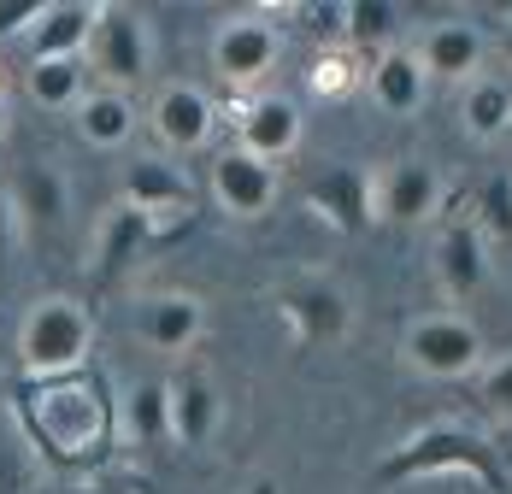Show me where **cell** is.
<instances>
[{
  "mask_svg": "<svg viewBox=\"0 0 512 494\" xmlns=\"http://www.w3.org/2000/svg\"><path fill=\"white\" fill-rule=\"evenodd\" d=\"M483 406L512 424V353L495 359V365H483Z\"/></svg>",
  "mask_w": 512,
  "mask_h": 494,
  "instance_id": "83f0119b",
  "label": "cell"
},
{
  "mask_svg": "<svg viewBox=\"0 0 512 494\" xmlns=\"http://www.w3.org/2000/svg\"><path fill=\"white\" fill-rule=\"evenodd\" d=\"M442 200V177L424 165V159H407V165H389L377 177V218L389 224H424Z\"/></svg>",
  "mask_w": 512,
  "mask_h": 494,
  "instance_id": "4fadbf2b",
  "label": "cell"
},
{
  "mask_svg": "<svg viewBox=\"0 0 512 494\" xmlns=\"http://www.w3.org/2000/svg\"><path fill=\"white\" fill-rule=\"evenodd\" d=\"M483 30L477 24H465V18H442V24H430L424 30V42H418V65H424V77H448V83H471V71L483 65Z\"/></svg>",
  "mask_w": 512,
  "mask_h": 494,
  "instance_id": "7c38bea8",
  "label": "cell"
},
{
  "mask_svg": "<svg viewBox=\"0 0 512 494\" xmlns=\"http://www.w3.org/2000/svg\"><path fill=\"white\" fill-rule=\"evenodd\" d=\"M12 218H24V224H36V230H53L59 218H65V177L53 171V165H24L18 177H12Z\"/></svg>",
  "mask_w": 512,
  "mask_h": 494,
  "instance_id": "44dd1931",
  "label": "cell"
},
{
  "mask_svg": "<svg viewBox=\"0 0 512 494\" xmlns=\"http://www.w3.org/2000/svg\"><path fill=\"white\" fill-rule=\"evenodd\" d=\"M354 83H359V71H354V59H348V53H324V59L312 65V95L342 100Z\"/></svg>",
  "mask_w": 512,
  "mask_h": 494,
  "instance_id": "484cf974",
  "label": "cell"
},
{
  "mask_svg": "<svg viewBox=\"0 0 512 494\" xmlns=\"http://www.w3.org/2000/svg\"><path fill=\"white\" fill-rule=\"evenodd\" d=\"M101 24V0H48L30 24V59H83Z\"/></svg>",
  "mask_w": 512,
  "mask_h": 494,
  "instance_id": "9c48e42d",
  "label": "cell"
},
{
  "mask_svg": "<svg viewBox=\"0 0 512 494\" xmlns=\"http://www.w3.org/2000/svg\"><path fill=\"white\" fill-rule=\"evenodd\" d=\"M89 342H95L89 306H77L65 295L36 300L18 324V359H24L30 377H71L89 359Z\"/></svg>",
  "mask_w": 512,
  "mask_h": 494,
  "instance_id": "6da1fadb",
  "label": "cell"
},
{
  "mask_svg": "<svg viewBox=\"0 0 512 494\" xmlns=\"http://www.w3.org/2000/svg\"><path fill=\"white\" fill-rule=\"evenodd\" d=\"M448 465H465L483 477L489 494H507V471L495 465V453L477 442L471 430H454V424H436L424 436H412L407 447H395L383 465H377V483H401V477H424V471H448Z\"/></svg>",
  "mask_w": 512,
  "mask_h": 494,
  "instance_id": "7a4b0ae2",
  "label": "cell"
},
{
  "mask_svg": "<svg viewBox=\"0 0 512 494\" xmlns=\"http://www.w3.org/2000/svg\"><path fill=\"white\" fill-rule=\"evenodd\" d=\"M189 177H183V165H171V159H136L130 171H124V206H136V212H148V218H165V212H189Z\"/></svg>",
  "mask_w": 512,
  "mask_h": 494,
  "instance_id": "5bb4252c",
  "label": "cell"
},
{
  "mask_svg": "<svg viewBox=\"0 0 512 494\" xmlns=\"http://www.w3.org/2000/svg\"><path fill=\"white\" fill-rule=\"evenodd\" d=\"M395 24H401V6H389V0H354V6H348V36H354V48L389 53Z\"/></svg>",
  "mask_w": 512,
  "mask_h": 494,
  "instance_id": "d4e9b609",
  "label": "cell"
},
{
  "mask_svg": "<svg viewBox=\"0 0 512 494\" xmlns=\"http://www.w3.org/2000/svg\"><path fill=\"white\" fill-rule=\"evenodd\" d=\"M24 95L42 112H77L89 95V65L83 59H30L24 71Z\"/></svg>",
  "mask_w": 512,
  "mask_h": 494,
  "instance_id": "ffe728a7",
  "label": "cell"
},
{
  "mask_svg": "<svg viewBox=\"0 0 512 494\" xmlns=\"http://www.w3.org/2000/svg\"><path fill=\"white\" fill-rule=\"evenodd\" d=\"M0 136H6V106H0Z\"/></svg>",
  "mask_w": 512,
  "mask_h": 494,
  "instance_id": "1f68e13d",
  "label": "cell"
},
{
  "mask_svg": "<svg viewBox=\"0 0 512 494\" xmlns=\"http://www.w3.org/2000/svg\"><path fill=\"white\" fill-rule=\"evenodd\" d=\"M154 136L171 153H195L212 136V100L195 83H165L154 95Z\"/></svg>",
  "mask_w": 512,
  "mask_h": 494,
  "instance_id": "8fae6325",
  "label": "cell"
},
{
  "mask_svg": "<svg viewBox=\"0 0 512 494\" xmlns=\"http://www.w3.org/2000/svg\"><path fill=\"white\" fill-rule=\"evenodd\" d=\"M365 77H371V100H377L389 118H412V112L424 106V89H430V77H424V65H418L412 48L377 53Z\"/></svg>",
  "mask_w": 512,
  "mask_h": 494,
  "instance_id": "9a60e30c",
  "label": "cell"
},
{
  "mask_svg": "<svg viewBox=\"0 0 512 494\" xmlns=\"http://www.w3.org/2000/svg\"><path fill=\"white\" fill-rule=\"evenodd\" d=\"M212 200L230 218H265L277 206V165H265L254 153L230 148L212 159Z\"/></svg>",
  "mask_w": 512,
  "mask_h": 494,
  "instance_id": "52a82bcc",
  "label": "cell"
},
{
  "mask_svg": "<svg viewBox=\"0 0 512 494\" xmlns=\"http://www.w3.org/2000/svg\"><path fill=\"white\" fill-rule=\"evenodd\" d=\"M83 65L101 77V89H130L148 77V24L130 12V6H101V24L89 36V53Z\"/></svg>",
  "mask_w": 512,
  "mask_h": 494,
  "instance_id": "277c9868",
  "label": "cell"
},
{
  "mask_svg": "<svg viewBox=\"0 0 512 494\" xmlns=\"http://www.w3.org/2000/svg\"><path fill=\"white\" fill-rule=\"evenodd\" d=\"M401 353H407L412 371H424L436 383H460L471 371H483V336H477V324L460 318V312L418 318L407 336H401Z\"/></svg>",
  "mask_w": 512,
  "mask_h": 494,
  "instance_id": "3957f363",
  "label": "cell"
},
{
  "mask_svg": "<svg viewBox=\"0 0 512 494\" xmlns=\"http://www.w3.org/2000/svg\"><path fill=\"white\" fill-rule=\"evenodd\" d=\"M312 18H318V24H312V30H318V36H336V30H342V24H336V18H348V6H318V12H312Z\"/></svg>",
  "mask_w": 512,
  "mask_h": 494,
  "instance_id": "f546056e",
  "label": "cell"
},
{
  "mask_svg": "<svg viewBox=\"0 0 512 494\" xmlns=\"http://www.w3.org/2000/svg\"><path fill=\"white\" fill-rule=\"evenodd\" d=\"M36 12H42V0H12V6H0V36H12V30H24V24H36Z\"/></svg>",
  "mask_w": 512,
  "mask_h": 494,
  "instance_id": "f1b7e54d",
  "label": "cell"
},
{
  "mask_svg": "<svg viewBox=\"0 0 512 494\" xmlns=\"http://www.w3.org/2000/svg\"><path fill=\"white\" fill-rule=\"evenodd\" d=\"M283 312L295 318V330H301L307 342H336V336L348 330V300H342L336 283H324V277L295 283V289L283 295Z\"/></svg>",
  "mask_w": 512,
  "mask_h": 494,
  "instance_id": "e0dca14e",
  "label": "cell"
},
{
  "mask_svg": "<svg viewBox=\"0 0 512 494\" xmlns=\"http://www.w3.org/2000/svg\"><path fill=\"white\" fill-rule=\"evenodd\" d=\"M460 118L465 130L477 136V142H495V136H507L512 130V89L501 77H471L460 95Z\"/></svg>",
  "mask_w": 512,
  "mask_h": 494,
  "instance_id": "603a6c76",
  "label": "cell"
},
{
  "mask_svg": "<svg viewBox=\"0 0 512 494\" xmlns=\"http://www.w3.org/2000/svg\"><path fill=\"white\" fill-rule=\"evenodd\" d=\"M307 206L342 236H359L377 218V177L359 165H324L307 183Z\"/></svg>",
  "mask_w": 512,
  "mask_h": 494,
  "instance_id": "8992f818",
  "label": "cell"
},
{
  "mask_svg": "<svg viewBox=\"0 0 512 494\" xmlns=\"http://www.w3.org/2000/svg\"><path fill=\"white\" fill-rule=\"evenodd\" d=\"M236 148L265 159V165H277V159H289V153L301 148V106L289 95H254L242 106V124H236Z\"/></svg>",
  "mask_w": 512,
  "mask_h": 494,
  "instance_id": "ba28073f",
  "label": "cell"
},
{
  "mask_svg": "<svg viewBox=\"0 0 512 494\" xmlns=\"http://www.w3.org/2000/svg\"><path fill=\"white\" fill-rule=\"evenodd\" d=\"M136 330H142V342L159 347V353H183V347L201 342L206 312H201V300L195 295H154L148 306H142Z\"/></svg>",
  "mask_w": 512,
  "mask_h": 494,
  "instance_id": "2e32d148",
  "label": "cell"
},
{
  "mask_svg": "<svg viewBox=\"0 0 512 494\" xmlns=\"http://www.w3.org/2000/svg\"><path fill=\"white\" fill-rule=\"evenodd\" d=\"M436 283L448 300H471L483 283H489V247H483V230L460 218L436 236Z\"/></svg>",
  "mask_w": 512,
  "mask_h": 494,
  "instance_id": "30bf717a",
  "label": "cell"
},
{
  "mask_svg": "<svg viewBox=\"0 0 512 494\" xmlns=\"http://www.w3.org/2000/svg\"><path fill=\"white\" fill-rule=\"evenodd\" d=\"M77 130H83L89 148H124L130 130H136V106L118 89H89L83 106H77Z\"/></svg>",
  "mask_w": 512,
  "mask_h": 494,
  "instance_id": "7402d4cb",
  "label": "cell"
},
{
  "mask_svg": "<svg viewBox=\"0 0 512 494\" xmlns=\"http://www.w3.org/2000/svg\"><path fill=\"white\" fill-rule=\"evenodd\" d=\"M124 430H130V442L142 447H159L171 442V383H136L130 395H124Z\"/></svg>",
  "mask_w": 512,
  "mask_h": 494,
  "instance_id": "cb8c5ba5",
  "label": "cell"
},
{
  "mask_svg": "<svg viewBox=\"0 0 512 494\" xmlns=\"http://www.w3.org/2000/svg\"><path fill=\"white\" fill-rule=\"evenodd\" d=\"M254 494H277V489H271V483H265V489H254Z\"/></svg>",
  "mask_w": 512,
  "mask_h": 494,
  "instance_id": "d6a6232c",
  "label": "cell"
},
{
  "mask_svg": "<svg viewBox=\"0 0 512 494\" xmlns=\"http://www.w3.org/2000/svg\"><path fill=\"white\" fill-rule=\"evenodd\" d=\"M154 242V218L148 212H136V206H124L118 200V212L101 224V253H95V277L101 283H118L130 265H136V253Z\"/></svg>",
  "mask_w": 512,
  "mask_h": 494,
  "instance_id": "ac0fdd59",
  "label": "cell"
},
{
  "mask_svg": "<svg viewBox=\"0 0 512 494\" xmlns=\"http://www.w3.org/2000/svg\"><path fill=\"white\" fill-rule=\"evenodd\" d=\"M277 24H265V18H224L218 24V36H212V71L230 83V89H254L265 83V71L277 65Z\"/></svg>",
  "mask_w": 512,
  "mask_h": 494,
  "instance_id": "5b68a950",
  "label": "cell"
},
{
  "mask_svg": "<svg viewBox=\"0 0 512 494\" xmlns=\"http://www.w3.org/2000/svg\"><path fill=\"white\" fill-rule=\"evenodd\" d=\"M507 53H512V36H507Z\"/></svg>",
  "mask_w": 512,
  "mask_h": 494,
  "instance_id": "836d02e7",
  "label": "cell"
},
{
  "mask_svg": "<svg viewBox=\"0 0 512 494\" xmlns=\"http://www.w3.org/2000/svg\"><path fill=\"white\" fill-rule=\"evenodd\" d=\"M6 247H12V200L0 195V265H6Z\"/></svg>",
  "mask_w": 512,
  "mask_h": 494,
  "instance_id": "4dcf8cb0",
  "label": "cell"
},
{
  "mask_svg": "<svg viewBox=\"0 0 512 494\" xmlns=\"http://www.w3.org/2000/svg\"><path fill=\"white\" fill-rule=\"evenodd\" d=\"M218 430V389L206 383L201 371H183L171 383V442L201 447Z\"/></svg>",
  "mask_w": 512,
  "mask_h": 494,
  "instance_id": "d6986e66",
  "label": "cell"
},
{
  "mask_svg": "<svg viewBox=\"0 0 512 494\" xmlns=\"http://www.w3.org/2000/svg\"><path fill=\"white\" fill-rule=\"evenodd\" d=\"M483 224H489L501 242H512V171L489 177V189H483Z\"/></svg>",
  "mask_w": 512,
  "mask_h": 494,
  "instance_id": "4316f807",
  "label": "cell"
}]
</instances>
